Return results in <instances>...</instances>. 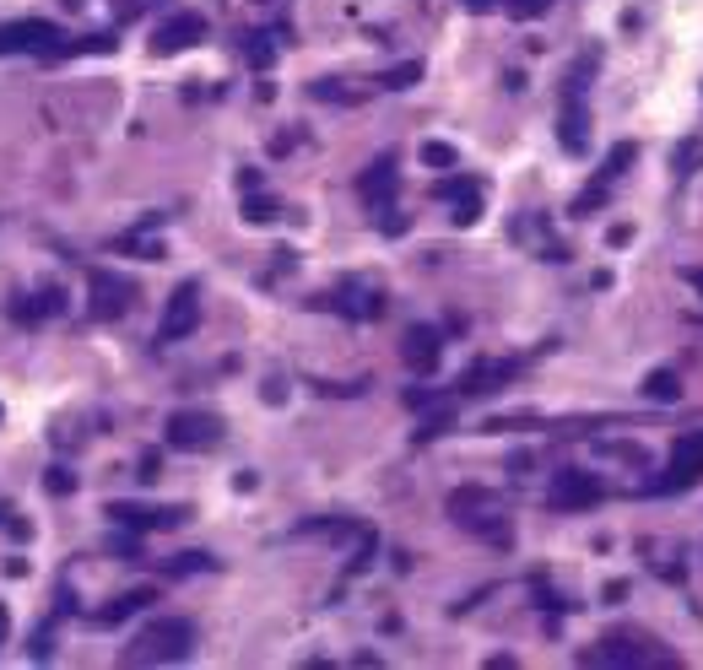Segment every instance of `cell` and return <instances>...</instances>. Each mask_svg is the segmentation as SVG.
<instances>
[{
    "instance_id": "8992f818",
    "label": "cell",
    "mask_w": 703,
    "mask_h": 670,
    "mask_svg": "<svg viewBox=\"0 0 703 670\" xmlns=\"http://www.w3.org/2000/svg\"><path fill=\"white\" fill-rule=\"evenodd\" d=\"M547 503L557 508V514H579V508L601 503V476H590V471H557Z\"/></svg>"
},
{
    "instance_id": "52a82bcc",
    "label": "cell",
    "mask_w": 703,
    "mask_h": 670,
    "mask_svg": "<svg viewBox=\"0 0 703 670\" xmlns=\"http://www.w3.org/2000/svg\"><path fill=\"white\" fill-rule=\"evenodd\" d=\"M87 287H92V314L98 319H119L130 303H136V287H130L125 276H114V271H92Z\"/></svg>"
},
{
    "instance_id": "f1b7e54d",
    "label": "cell",
    "mask_w": 703,
    "mask_h": 670,
    "mask_svg": "<svg viewBox=\"0 0 703 670\" xmlns=\"http://www.w3.org/2000/svg\"><path fill=\"white\" fill-rule=\"evenodd\" d=\"M0 519H6V508H0Z\"/></svg>"
},
{
    "instance_id": "d6986e66",
    "label": "cell",
    "mask_w": 703,
    "mask_h": 670,
    "mask_svg": "<svg viewBox=\"0 0 703 670\" xmlns=\"http://www.w3.org/2000/svg\"><path fill=\"white\" fill-rule=\"evenodd\" d=\"M601 454H612V460H628V465H649V449H644V444H628V438H606Z\"/></svg>"
},
{
    "instance_id": "6da1fadb",
    "label": "cell",
    "mask_w": 703,
    "mask_h": 670,
    "mask_svg": "<svg viewBox=\"0 0 703 670\" xmlns=\"http://www.w3.org/2000/svg\"><path fill=\"white\" fill-rule=\"evenodd\" d=\"M190 643H195L190 622L157 616V622H147L125 649H119V665H179V660H190Z\"/></svg>"
},
{
    "instance_id": "4fadbf2b",
    "label": "cell",
    "mask_w": 703,
    "mask_h": 670,
    "mask_svg": "<svg viewBox=\"0 0 703 670\" xmlns=\"http://www.w3.org/2000/svg\"><path fill=\"white\" fill-rule=\"evenodd\" d=\"M439 200H455V222H460V227H471L476 217H482V190H476L471 179H449V184H439Z\"/></svg>"
},
{
    "instance_id": "30bf717a",
    "label": "cell",
    "mask_w": 703,
    "mask_h": 670,
    "mask_svg": "<svg viewBox=\"0 0 703 670\" xmlns=\"http://www.w3.org/2000/svg\"><path fill=\"white\" fill-rule=\"evenodd\" d=\"M439 352H444V341H439V330H433V325H411V330H406L401 363H406L411 373H433V368H439Z\"/></svg>"
},
{
    "instance_id": "2e32d148",
    "label": "cell",
    "mask_w": 703,
    "mask_h": 670,
    "mask_svg": "<svg viewBox=\"0 0 703 670\" xmlns=\"http://www.w3.org/2000/svg\"><path fill=\"white\" fill-rule=\"evenodd\" d=\"M557 141H563V152H585L590 125H585V109H579V98H563V119H557Z\"/></svg>"
},
{
    "instance_id": "8fae6325",
    "label": "cell",
    "mask_w": 703,
    "mask_h": 670,
    "mask_svg": "<svg viewBox=\"0 0 703 670\" xmlns=\"http://www.w3.org/2000/svg\"><path fill=\"white\" fill-rule=\"evenodd\" d=\"M395 184H401V173H395V157H379V163H368V168H363V179H357V195H363V206L390 211Z\"/></svg>"
},
{
    "instance_id": "4316f807",
    "label": "cell",
    "mask_w": 703,
    "mask_h": 670,
    "mask_svg": "<svg viewBox=\"0 0 703 670\" xmlns=\"http://www.w3.org/2000/svg\"><path fill=\"white\" fill-rule=\"evenodd\" d=\"M687 281H693V287L703 292V271H687Z\"/></svg>"
},
{
    "instance_id": "83f0119b",
    "label": "cell",
    "mask_w": 703,
    "mask_h": 670,
    "mask_svg": "<svg viewBox=\"0 0 703 670\" xmlns=\"http://www.w3.org/2000/svg\"><path fill=\"white\" fill-rule=\"evenodd\" d=\"M466 6H471V11H487V6H493V0H466Z\"/></svg>"
},
{
    "instance_id": "484cf974",
    "label": "cell",
    "mask_w": 703,
    "mask_h": 670,
    "mask_svg": "<svg viewBox=\"0 0 703 670\" xmlns=\"http://www.w3.org/2000/svg\"><path fill=\"white\" fill-rule=\"evenodd\" d=\"M6 627H11V616H6V606H0V638H6Z\"/></svg>"
},
{
    "instance_id": "ac0fdd59",
    "label": "cell",
    "mask_w": 703,
    "mask_h": 670,
    "mask_svg": "<svg viewBox=\"0 0 703 670\" xmlns=\"http://www.w3.org/2000/svg\"><path fill=\"white\" fill-rule=\"evenodd\" d=\"M644 395L649 400H666V406H671V400H682V384H676V373L660 368V373H649V379H644Z\"/></svg>"
},
{
    "instance_id": "d4e9b609",
    "label": "cell",
    "mask_w": 703,
    "mask_h": 670,
    "mask_svg": "<svg viewBox=\"0 0 703 670\" xmlns=\"http://www.w3.org/2000/svg\"><path fill=\"white\" fill-rule=\"evenodd\" d=\"M76 481H71V471H49V492H71Z\"/></svg>"
},
{
    "instance_id": "ffe728a7",
    "label": "cell",
    "mask_w": 703,
    "mask_h": 670,
    "mask_svg": "<svg viewBox=\"0 0 703 670\" xmlns=\"http://www.w3.org/2000/svg\"><path fill=\"white\" fill-rule=\"evenodd\" d=\"M271 38H276V33H249V44H244L249 65H260V71H265V65L276 60V44H271Z\"/></svg>"
},
{
    "instance_id": "7402d4cb",
    "label": "cell",
    "mask_w": 703,
    "mask_h": 670,
    "mask_svg": "<svg viewBox=\"0 0 703 670\" xmlns=\"http://www.w3.org/2000/svg\"><path fill=\"white\" fill-rule=\"evenodd\" d=\"M422 163H428V168H455L460 157H455V146H449V141H428V146H422Z\"/></svg>"
},
{
    "instance_id": "9c48e42d",
    "label": "cell",
    "mask_w": 703,
    "mask_h": 670,
    "mask_svg": "<svg viewBox=\"0 0 703 670\" xmlns=\"http://www.w3.org/2000/svg\"><path fill=\"white\" fill-rule=\"evenodd\" d=\"M449 514H455L460 525H476L482 535H493V525H487L482 514H498V498L487 487H455L449 492Z\"/></svg>"
},
{
    "instance_id": "7c38bea8",
    "label": "cell",
    "mask_w": 703,
    "mask_h": 670,
    "mask_svg": "<svg viewBox=\"0 0 703 670\" xmlns=\"http://www.w3.org/2000/svg\"><path fill=\"white\" fill-rule=\"evenodd\" d=\"M109 519L125 530H174L184 508H141V503H109Z\"/></svg>"
},
{
    "instance_id": "5bb4252c",
    "label": "cell",
    "mask_w": 703,
    "mask_h": 670,
    "mask_svg": "<svg viewBox=\"0 0 703 670\" xmlns=\"http://www.w3.org/2000/svg\"><path fill=\"white\" fill-rule=\"evenodd\" d=\"M579 665H649V654L633 649L628 638H606L601 649H585V654H579Z\"/></svg>"
},
{
    "instance_id": "44dd1931",
    "label": "cell",
    "mask_w": 703,
    "mask_h": 670,
    "mask_svg": "<svg viewBox=\"0 0 703 670\" xmlns=\"http://www.w3.org/2000/svg\"><path fill=\"white\" fill-rule=\"evenodd\" d=\"M417 76H422V65H417V60H406V65H395V71H384L379 82L390 87V92H406V87H417Z\"/></svg>"
},
{
    "instance_id": "5b68a950",
    "label": "cell",
    "mask_w": 703,
    "mask_h": 670,
    "mask_svg": "<svg viewBox=\"0 0 703 670\" xmlns=\"http://www.w3.org/2000/svg\"><path fill=\"white\" fill-rule=\"evenodd\" d=\"M195 325H201V287L184 281V287H174V298H168V308H163L157 341H184V335H195Z\"/></svg>"
},
{
    "instance_id": "7a4b0ae2",
    "label": "cell",
    "mask_w": 703,
    "mask_h": 670,
    "mask_svg": "<svg viewBox=\"0 0 703 670\" xmlns=\"http://www.w3.org/2000/svg\"><path fill=\"white\" fill-rule=\"evenodd\" d=\"M65 33L44 17H22V22H0V55H65Z\"/></svg>"
},
{
    "instance_id": "e0dca14e",
    "label": "cell",
    "mask_w": 703,
    "mask_h": 670,
    "mask_svg": "<svg viewBox=\"0 0 703 670\" xmlns=\"http://www.w3.org/2000/svg\"><path fill=\"white\" fill-rule=\"evenodd\" d=\"M147 606H152V595H147V589H136V595H119L114 606H103L98 622H119V616H136V611H147Z\"/></svg>"
},
{
    "instance_id": "ba28073f",
    "label": "cell",
    "mask_w": 703,
    "mask_h": 670,
    "mask_svg": "<svg viewBox=\"0 0 703 670\" xmlns=\"http://www.w3.org/2000/svg\"><path fill=\"white\" fill-rule=\"evenodd\" d=\"M201 38H206V17H201V11H179V17H168L163 28H157L152 49H157V55H179V49L201 44Z\"/></svg>"
},
{
    "instance_id": "3957f363",
    "label": "cell",
    "mask_w": 703,
    "mask_h": 670,
    "mask_svg": "<svg viewBox=\"0 0 703 670\" xmlns=\"http://www.w3.org/2000/svg\"><path fill=\"white\" fill-rule=\"evenodd\" d=\"M698 476H703V433H687V438H676V449H671V471L649 481V492H682V487H693Z\"/></svg>"
},
{
    "instance_id": "cb8c5ba5",
    "label": "cell",
    "mask_w": 703,
    "mask_h": 670,
    "mask_svg": "<svg viewBox=\"0 0 703 670\" xmlns=\"http://www.w3.org/2000/svg\"><path fill=\"white\" fill-rule=\"evenodd\" d=\"M514 17H536V11H547V0H509Z\"/></svg>"
},
{
    "instance_id": "277c9868",
    "label": "cell",
    "mask_w": 703,
    "mask_h": 670,
    "mask_svg": "<svg viewBox=\"0 0 703 670\" xmlns=\"http://www.w3.org/2000/svg\"><path fill=\"white\" fill-rule=\"evenodd\" d=\"M168 449H211L222 438V422L211 417V411H174V417H168Z\"/></svg>"
},
{
    "instance_id": "9a60e30c",
    "label": "cell",
    "mask_w": 703,
    "mask_h": 670,
    "mask_svg": "<svg viewBox=\"0 0 703 670\" xmlns=\"http://www.w3.org/2000/svg\"><path fill=\"white\" fill-rule=\"evenodd\" d=\"M520 373V363H476L466 368V379H460V395H487V390H498L503 379H514Z\"/></svg>"
},
{
    "instance_id": "603a6c76",
    "label": "cell",
    "mask_w": 703,
    "mask_h": 670,
    "mask_svg": "<svg viewBox=\"0 0 703 670\" xmlns=\"http://www.w3.org/2000/svg\"><path fill=\"white\" fill-rule=\"evenodd\" d=\"M271 217H276V206H271V200H255V195L244 200V222H271Z\"/></svg>"
}]
</instances>
